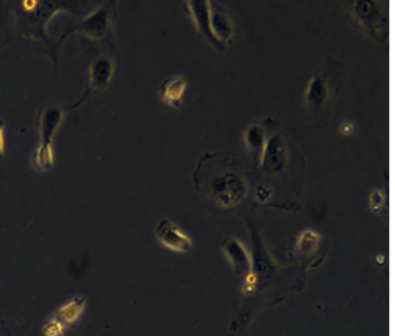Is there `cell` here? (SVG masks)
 Returning a JSON list of instances; mask_svg holds the SVG:
<instances>
[{"label": "cell", "instance_id": "obj_13", "mask_svg": "<svg viewBox=\"0 0 395 336\" xmlns=\"http://www.w3.org/2000/svg\"><path fill=\"white\" fill-rule=\"evenodd\" d=\"M270 120H263L259 123L252 124L246 131H245V145L246 148L253 152L256 157H259L262 154V150L267 141L269 138V132H270Z\"/></svg>", "mask_w": 395, "mask_h": 336}, {"label": "cell", "instance_id": "obj_4", "mask_svg": "<svg viewBox=\"0 0 395 336\" xmlns=\"http://www.w3.org/2000/svg\"><path fill=\"white\" fill-rule=\"evenodd\" d=\"M112 17H114V5L109 3L98 8L94 13L84 17L81 22L68 28L62 35V41L69 33H73L76 30L85 33L88 37L95 39V41H98V39H104L111 29Z\"/></svg>", "mask_w": 395, "mask_h": 336}, {"label": "cell", "instance_id": "obj_10", "mask_svg": "<svg viewBox=\"0 0 395 336\" xmlns=\"http://www.w3.org/2000/svg\"><path fill=\"white\" fill-rule=\"evenodd\" d=\"M223 253L230 262V265L237 270L243 273H252L253 270V259L243 243L237 239H229L223 245Z\"/></svg>", "mask_w": 395, "mask_h": 336}, {"label": "cell", "instance_id": "obj_17", "mask_svg": "<svg viewBox=\"0 0 395 336\" xmlns=\"http://www.w3.org/2000/svg\"><path fill=\"white\" fill-rule=\"evenodd\" d=\"M65 332H67V328L58 319H55L53 316H51L49 321L44 326L45 336H64Z\"/></svg>", "mask_w": 395, "mask_h": 336}, {"label": "cell", "instance_id": "obj_15", "mask_svg": "<svg viewBox=\"0 0 395 336\" xmlns=\"http://www.w3.org/2000/svg\"><path fill=\"white\" fill-rule=\"evenodd\" d=\"M321 239V236L313 231V230H309V231H305L302 233V236L299 237V240H298V247L302 250V251H308L309 247H313L316 246V243L319 242Z\"/></svg>", "mask_w": 395, "mask_h": 336}, {"label": "cell", "instance_id": "obj_18", "mask_svg": "<svg viewBox=\"0 0 395 336\" xmlns=\"http://www.w3.org/2000/svg\"><path fill=\"white\" fill-rule=\"evenodd\" d=\"M355 131V124L351 120H345L340 125V132L342 135H351Z\"/></svg>", "mask_w": 395, "mask_h": 336}, {"label": "cell", "instance_id": "obj_2", "mask_svg": "<svg viewBox=\"0 0 395 336\" xmlns=\"http://www.w3.org/2000/svg\"><path fill=\"white\" fill-rule=\"evenodd\" d=\"M352 17L357 24L369 35L371 37L381 41L388 37L389 16L388 8L383 2H374V0H360L353 2L349 8Z\"/></svg>", "mask_w": 395, "mask_h": 336}, {"label": "cell", "instance_id": "obj_5", "mask_svg": "<svg viewBox=\"0 0 395 336\" xmlns=\"http://www.w3.org/2000/svg\"><path fill=\"white\" fill-rule=\"evenodd\" d=\"M155 237L163 247L175 253H187L193 247L191 236L170 220H161L157 224Z\"/></svg>", "mask_w": 395, "mask_h": 336}, {"label": "cell", "instance_id": "obj_16", "mask_svg": "<svg viewBox=\"0 0 395 336\" xmlns=\"http://www.w3.org/2000/svg\"><path fill=\"white\" fill-rule=\"evenodd\" d=\"M384 203H385V193L381 188H374L369 194V200H368L371 210L375 213H380L381 209L384 207Z\"/></svg>", "mask_w": 395, "mask_h": 336}, {"label": "cell", "instance_id": "obj_1", "mask_svg": "<svg viewBox=\"0 0 395 336\" xmlns=\"http://www.w3.org/2000/svg\"><path fill=\"white\" fill-rule=\"evenodd\" d=\"M65 109L61 107H44L37 116V128L41 141L33 155V167L37 171H46L55 163L53 138L64 121Z\"/></svg>", "mask_w": 395, "mask_h": 336}, {"label": "cell", "instance_id": "obj_7", "mask_svg": "<svg viewBox=\"0 0 395 336\" xmlns=\"http://www.w3.org/2000/svg\"><path fill=\"white\" fill-rule=\"evenodd\" d=\"M186 8L190 12L193 22L195 25V29L206 39V41L216 48L222 51L226 49L220 42H217V39L213 36L211 32V9L213 3L207 2V0H195V2H186Z\"/></svg>", "mask_w": 395, "mask_h": 336}, {"label": "cell", "instance_id": "obj_11", "mask_svg": "<svg viewBox=\"0 0 395 336\" xmlns=\"http://www.w3.org/2000/svg\"><path fill=\"white\" fill-rule=\"evenodd\" d=\"M87 306V298L84 294H76L68 302L59 306L55 313L52 315L55 319L61 322L67 329L75 326L85 310Z\"/></svg>", "mask_w": 395, "mask_h": 336}, {"label": "cell", "instance_id": "obj_9", "mask_svg": "<svg viewBox=\"0 0 395 336\" xmlns=\"http://www.w3.org/2000/svg\"><path fill=\"white\" fill-rule=\"evenodd\" d=\"M114 72H115V64L108 55L96 58L89 68V89L87 91V94L89 91L107 87L111 82Z\"/></svg>", "mask_w": 395, "mask_h": 336}, {"label": "cell", "instance_id": "obj_14", "mask_svg": "<svg viewBox=\"0 0 395 336\" xmlns=\"http://www.w3.org/2000/svg\"><path fill=\"white\" fill-rule=\"evenodd\" d=\"M187 88V79L182 75H174L168 78L161 88V100L164 104L179 108L183 101V95Z\"/></svg>", "mask_w": 395, "mask_h": 336}, {"label": "cell", "instance_id": "obj_19", "mask_svg": "<svg viewBox=\"0 0 395 336\" xmlns=\"http://www.w3.org/2000/svg\"><path fill=\"white\" fill-rule=\"evenodd\" d=\"M6 147V136H5V123L0 120V157L5 154Z\"/></svg>", "mask_w": 395, "mask_h": 336}, {"label": "cell", "instance_id": "obj_6", "mask_svg": "<svg viewBox=\"0 0 395 336\" xmlns=\"http://www.w3.org/2000/svg\"><path fill=\"white\" fill-rule=\"evenodd\" d=\"M288 161V147L283 136L278 132L270 134L259 157V167L266 173L281 171Z\"/></svg>", "mask_w": 395, "mask_h": 336}, {"label": "cell", "instance_id": "obj_3", "mask_svg": "<svg viewBox=\"0 0 395 336\" xmlns=\"http://www.w3.org/2000/svg\"><path fill=\"white\" fill-rule=\"evenodd\" d=\"M246 190V180L239 173L225 168H220L219 174L213 171L210 179V191L222 206H234L236 203H239L245 197Z\"/></svg>", "mask_w": 395, "mask_h": 336}, {"label": "cell", "instance_id": "obj_8", "mask_svg": "<svg viewBox=\"0 0 395 336\" xmlns=\"http://www.w3.org/2000/svg\"><path fill=\"white\" fill-rule=\"evenodd\" d=\"M331 88L325 72H316L305 91V104L312 111H324L328 107Z\"/></svg>", "mask_w": 395, "mask_h": 336}, {"label": "cell", "instance_id": "obj_20", "mask_svg": "<svg viewBox=\"0 0 395 336\" xmlns=\"http://www.w3.org/2000/svg\"><path fill=\"white\" fill-rule=\"evenodd\" d=\"M270 188L267 186H261L259 190H258V197L261 200H267L269 199V195H270Z\"/></svg>", "mask_w": 395, "mask_h": 336}, {"label": "cell", "instance_id": "obj_12", "mask_svg": "<svg viewBox=\"0 0 395 336\" xmlns=\"http://www.w3.org/2000/svg\"><path fill=\"white\" fill-rule=\"evenodd\" d=\"M211 32L217 42H220L223 46L227 48V45L231 44V39L234 36L233 21L227 13L214 5L211 9Z\"/></svg>", "mask_w": 395, "mask_h": 336}]
</instances>
